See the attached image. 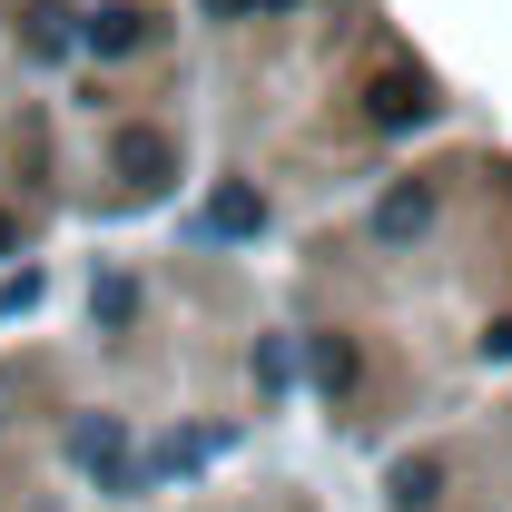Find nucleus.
<instances>
[{"label": "nucleus", "mask_w": 512, "mask_h": 512, "mask_svg": "<svg viewBox=\"0 0 512 512\" xmlns=\"http://www.w3.org/2000/svg\"><path fill=\"white\" fill-rule=\"evenodd\" d=\"M119 168L138 178V188H148V178H168V138H148V128H128V138H119Z\"/></svg>", "instance_id": "f257e3e1"}, {"label": "nucleus", "mask_w": 512, "mask_h": 512, "mask_svg": "<svg viewBox=\"0 0 512 512\" xmlns=\"http://www.w3.org/2000/svg\"><path fill=\"white\" fill-rule=\"evenodd\" d=\"M89 40H99V50H138L148 30H138V10H99V20H89Z\"/></svg>", "instance_id": "f03ea898"}, {"label": "nucleus", "mask_w": 512, "mask_h": 512, "mask_svg": "<svg viewBox=\"0 0 512 512\" xmlns=\"http://www.w3.org/2000/svg\"><path fill=\"white\" fill-rule=\"evenodd\" d=\"M375 119H384V128L424 119V89H404V79H384V89H375Z\"/></svg>", "instance_id": "7ed1b4c3"}, {"label": "nucleus", "mask_w": 512, "mask_h": 512, "mask_svg": "<svg viewBox=\"0 0 512 512\" xmlns=\"http://www.w3.org/2000/svg\"><path fill=\"white\" fill-rule=\"evenodd\" d=\"M444 493V463H404V503H434Z\"/></svg>", "instance_id": "20e7f679"}, {"label": "nucleus", "mask_w": 512, "mask_h": 512, "mask_svg": "<svg viewBox=\"0 0 512 512\" xmlns=\"http://www.w3.org/2000/svg\"><path fill=\"white\" fill-rule=\"evenodd\" d=\"M79 463H119V424H89L79 434Z\"/></svg>", "instance_id": "39448f33"}, {"label": "nucleus", "mask_w": 512, "mask_h": 512, "mask_svg": "<svg viewBox=\"0 0 512 512\" xmlns=\"http://www.w3.org/2000/svg\"><path fill=\"white\" fill-rule=\"evenodd\" d=\"M0 256H10V217H0Z\"/></svg>", "instance_id": "423d86ee"}, {"label": "nucleus", "mask_w": 512, "mask_h": 512, "mask_svg": "<svg viewBox=\"0 0 512 512\" xmlns=\"http://www.w3.org/2000/svg\"><path fill=\"white\" fill-rule=\"evenodd\" d=\"M207 10H237V0H207Z\"/></svg>", "instance_id": "0eeeda50"}]
</instances>
